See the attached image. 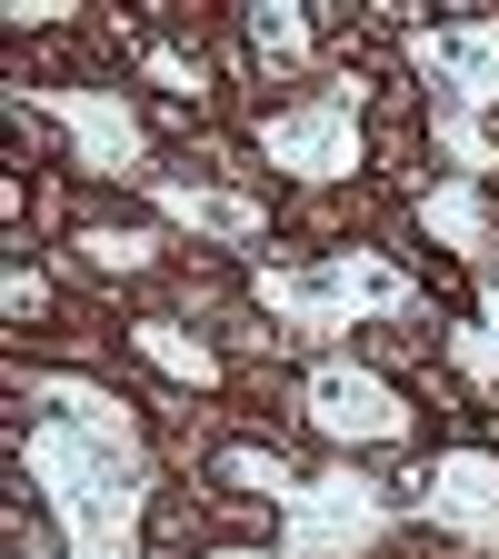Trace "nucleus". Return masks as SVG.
<instances>
[{
  "mask_svg": "<svg viewBox=\"0 0 499 559\" xmlns=\"http://www.w3.org/2000/svg\"><path fill=\"white\" fill-rule=\"evenodd\" d=\"M419 230L440 250H460L479 270V290L499 280V240H489V210H479V180H450V190H419Z\"/></svg>",
  "mask_w": 499,
  "mask_h": 559,
  "instance_id": "obj_10",
  "label": "nucleus"
},
{
  "mask_svg": "<svg viewBox=\"0 0 499 559\" xmlns=\"http://www.w3.org/2000/svg\"><path fill=\"white\" fill-rule=\"evenodd\" d=\"M450 370H460V380H479V390H499V280L479 290V320H470V330H450Z\"/></svg>",
  "mask_w": 499,
  "mask_h": 559,
  "instance_id": "obj_12",
  "label": "nucleus"
},
{
  "mask_svg": "<svg viewBox=\"0 0 499 559\" xmlns=\"http://www.w3.org/2000/svg\"><path fill=\"white\" fill-rule=\"evenodd\" d=\"M81 250H91V270L130 280V270H151V260L170 250V230H81Z\"/></svg>",
  "mask_w": 499,
  "mask_h": 559,
  "instance_id": "obj_14",
  "label": "nucleus"
},
{
  "mask_svg": "<svg viewBox=\"0 0 499 559\" xmlns=\"http://www.w3.org/2000/svg\"><path fill=\"white\" fill-rule=\"evenodd\" d=\"M210 559H280V549H210Z\"/></svg>",
  "mask_w": 499,
  "mask_h": 559,
  "instance_id": "obj_17",
  "label": "nucleus"
},
{
  "mask_svg": "<svg viewBox=\"0 0 499 559\" xmlns=\"http://www.w3.org/2000/svg\"><path fill=\"white\" fill-rule=\"evenodd\" d=\"M21 110L60 120L70 130V151H81L91 180H120V190H151V130H140V110L120 91H70V81H21L11 91Z\"/></svg>",
  "mask_w": 499,
  "mask_h": 559,
  "instance_id": "obj_6",
  "label": "nucleus"
},
{
  "mask_svg": "<svg viewBox=\"0 0 499 559\" xmlns=\"http://www.w3.org/2000/svg\"><path fill=\"white\" fill-rule=\"evenodd\" d=\"M250 50H260L270 70H300V60H310V11H300V0H270V11H250Z\"/></svg>",
  "mask_w": 499,
  "mask_h": 559,
  "instance_id": "obj_13",
  "label": "nucleus"
},
{
  "mask_svg": "<svg viewBox=\"0 0 499 559\" xmlns=\"http://www.w3.org/2000/svg\"><path fill=\"white\" fill-rule=\"evenodd\" d=\"M360 81H330V91H310V100H290V110H260V160L270 170H290V180H310V190H330V180H349L360 170Z\"/></svg>",
  "mask_w": 499,
  "mask_h": 559,
  "instance_id": "obj_5",
  "label": "nucleus"
},
{
  "mask_svg": "<svg viewBox=\"0 0 499 559\" xmlns=\"http://www.w3.org/2000/svg\"><path fill=\"white\" fill-rule=\"evenodd\" d=\"M409 510L430 520V530H450L460 549L499 559V460H489V450H440Z\"/></svg>",
  "mask_w": 499,
  "mask_h": 559,
  "instance_id": "obj_8",
  "label": "nucleus"
},
{
  "mask_svg": "<svg viewBox=\"0 0 499 559\" xmlns=\"http://www.w3.org/2000/svg\"><path fill=\"white\" fill-rule=\"evenodd\" d=\"M21 409H40L31 440H21V469L60 520V559H140V520H151L140 409L81 370H31Z\"/></svg>",
  "mask_w": 499,
  "mask_h": 559,
  "instance_id": "obj_1",
  "label": "nucleus"
},
{
  "mask_svg": "<svg viewBox=\"0 0 499 559\" xmlns=\"http://www.w3.org/2000/svg\"><path fill=\"white\" fill-rule=\"evenodd\" d=\"M0 300H11V320H31V310H50V280H40L31 260H11V280H0Z\"/></svg>",
  "mask_w": 499,
  "mask_h": 559,
  "instance_id": "obj_16",
  "label": "nucleus"
},
{
  "mask_svg": "<svg viewBox=\"0 0 499 559\" xmlns=\"http://www.w3.org/2000/svg\"><path fill=\"white\" fill-rule=\"evenodd\" d=\"M140 70H151L161 91H180V100H200V91H210V81H200V60H190V50H170V40H140Z\"/></svg>",
  "mask_w": 499,
  "mask_h": 559,
  "instance_id": "obj_15",
  "label": "nucleus"
},
{
  "mask_svg": "<svg viewBox=\"0 0 499 559\" xmlns=\"http://www.w3.org/2000/svg\"><path fill=\"white\" fill-rule=\"evenodd\" d=\"M130 349L161 380H180V390H221V349H210L200 330H180V320H130Z\"/></svg>",
  "mask_w": 499,
  "mask_h": 559,
  "instance_id": "obj_11",
  "label": "nucleus"
},
{
  "mask_svg": "<svg viewBox=\"0 0 499 559\" xmlns=\"http://www.w3.org/2000/svg\"><path fill=\"white\" fill-rule=\"evenodd\" d=\"M161 230H200V240H270V210L250 190H200V180H151Z\"/></svg>",
  "mask_w": 499,
  "mask_h": 559,
  "instance_id": "obj_9",
  "label": "nucleus"
},
{
  "mask_svg": "<svg viewBox=\"0 0 499 559\" xmlns=\"http://www.w3.org/2000/svg\"><path fill=\"white\" fill-rule=\"evenodd\" d=\"M300 409H310V430L340 440V450H390V440H409V400L370 360H310Z\"/></svg>",
  "mask_w": 499,
  "mask_h": 559,
  "instance_id": "obj_7",
  "label": "nucleus"
},
{
  "mask_svg": "<svg viewBox=\"0 0 499 559\" xmlns=\"http://www.w3.org/2000/svg\"><path fill=\"white\" fill-rule=\"evenodd\" d=\"M409 60L430 81V151L460 170V180H499V151H489V110H499V21H450V31H409Z\"/></svg>",
  "mask_w": 499,
  "mask_h": 559,
  "instance_id": "obj_4",
  "label": "nucleus"
},
{
  "mask_svg": "<svg viewBox=\"0 0 499 559\" xmlns=\"http://www.w3.org/2000/svg\"><path fill=\"white\" fill-rule=\"evenodd\" d=\"M260 310L280 330H300V340H340V330H360V320H400L419 310V280L380 250H320V260H260Z\"/></svg>",
  "mask_w": 499,
  "mask_h": 559,
  "instance_id": "obj_3",
  "label": "nucleus"
},
{
  "mask_svg": "<svg viewBox=\"0 0 499 559\" xmlns=\"http://www.w3.org/2000/svg\"><path fill=\"white\" fill-rule=\"evenodd\" d=\"M221 469L240 500H270L280 520H290V539H280V559H360V549H380L400 520H409V500L390 479H370V469H290L280 450H250V440H230Z\"/></svg>",
  "mask_w": 499,
  "mask_h": 559,
  "instance_id": "obj_2",
  "label": "nucleus"
}]
</instances>
